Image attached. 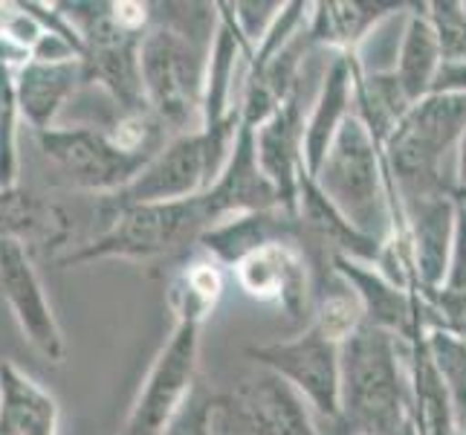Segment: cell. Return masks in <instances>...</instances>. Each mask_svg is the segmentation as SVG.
I'll return each instance as SVG.
<instances>
[{"label":"cell","instance_id":"obj_1","mask_svg":"<svg viewBox=\"0 0 466 435\" xmlns=\"http://www.w3.org/2000/svg\"><path fill=\"white\" fill-rule=\"evenodd\" d=\"M195 9L188 6L177 18L168 15L166 21L151 24L139 44L146 105L171 137L203 128L206 67L218 29V4L203 12Z\"/></svg>","mask_w":466,"mask_h":435},{"label":"cell","instance_id":"obj_2","mask_svg":"<svg viewBox=\"0 0 466 435\" xmlns=\"http://www.w3.org/2000/svg\"><path fill=\"white\" fill-rule=\"evenodd\" d=\"M411 343L362 326L342 343L345 435H403L411 424Z\"/></svg>","mask_w":466,"mask_h":435},{"label":"cell","instance_id":"obj_3","mask_svg":"<svg viewBox=\"0 0 466 435\" xmlns=\"http://www.w3.org/2000/svg\"><path fill=\"white\" fill-rule=\"evenodd\" d=\"M313 183L360 235L385 244L394 235L397 198L382 145L353 114L336 134Z\"/></svg>","mask_w":466,"mask_h":435},{"label":"cell","instance_id":"obj_4","mask_svg":"<svg viewBox=\"0 0 466 435\" xmlns=\"http://www.w3.org/2000/svg\"><path fill=\"white\" fill-rule=\"evenodd\" d=\"M238 128L240 114L229 117L223 125L166 140L163 149L148 160V166L134 177V183L125 186L119 195L107 198L110 209L137 203H174L206 195L227 166Z\"/></svg>","mask_w":466,"mask_h":435},{"label":"cell","instance_id":"obj_5","mask_svg":"<svg viewBox=\"0 0 466 435\" xmlns=\"http://www.w3.org/2000/svg\"><path fill=\"white\" fill-rule=\"evenodd\" d=\"M212 227L206 201L188 198L174 203H137L110 209L107 230L82 250L61 255L58 264H85L96 259H157L198 244L200 235Z\"/></svg>","mask_w":466,"mask_h":435},{"label":"cell","instance_id":"obj_6","mask_svg":"<svg viewBox=\"0 0 466 435\" xmlns=\"http://www.w3.org/2000/svg\"><path fill=\"white\" fill-rule=\"evenodd\" d=\"M249 357L258 368L279 375L308 400V407L339 427L342 421V343L330 340L316 326H304L290 340L249 346Z\"/></svg>","mask_w":466,"mask_h":435},{"label":"cell","instance_id":"obj_7","mask_svg":"<svg viewBox=\"0 0 466 435\" xmlns=\"http://www.w3.org/2000/svg\"><path fill=\"white\" fill-rule=\"evenodd\" d=\"M200 328L195 322H174V331L154 357L134 398L119 435H168L191 400L198 378Z\"/></svg>","mask_w":466,"mask_h":435},{"label":"cell","instance_id":"obj_8","mask_svg":"<svg viewBox=\"0 0 466 435\" xmlns=\"http://www.w3.org/2000/svg\"><path fill=\"white\" fill-rule=\"evenodd\" d=\"M38 145L44 157L67 177V181L85 192L114 198L134 177L148 166L154 154L127 151L110 137V131H99L90 125L76 128H50L38 134Z\"/></svg>","mask_w":466,"mask_h":435},{"label":"cell","instance_id":"obj_9","mask_svg":"<svg viewBox=\"0 0 466 435\" xmlns=\"http://www.w3.org/2000/svg\"><path fill=\"white\" fill-rule=\"evenodd\" d=\"M0 294L6 299L12 319L18 322L24 340L44 360L64 363L67 340L58 326V316L46 299L44 282L32 262V253L18 241H0Z\"/></svg>","mask_w":466,"mask_h":435},{"label":"cell","instance_id":"obj_10","mask_svg":"<svg viewBox=\"0 0 466 435\" xmlns=\"http://www.w3.org/2000/svg\"><path fill=\"white\" fill-rule=\"evenodd\" d=\"M223 404L244 435H321L308 400L267 368L238 380Z\"/></svg>","mask_w":466,"mask_h":435},{"label":"cell","instance_id":"obj_11","mask_svg":"<svg viewBox=\"0 0 466 435\" xmlns=\"http://www.w3.org/2000/svg\"><path fill=\"white\" fill-rule=\"evenodd\" d=\"M232 276L249 299L276 305L293 322H301L313 308V270L293 241L249 253L232 267Z\"/></svg>","mask_w":466,"mask_h":435},{"label":"cell","instance_id":"obj_12","mask_svg":"<svg viewBox=\"0 0 466 435\" xmlns=\"http://www.w3.org/2000/svg\"><path fill=\"white\" fill-rule=\"evenodd\" d=\"M308 67H304L299 90L287 99L276 114L255 128V149H258L261 169L269 177L284 212H299V189L308 169H304V119H308Z\"/></svg>","mask_w":466,"mask_h":435},{"label":"cell","instance_id":"obj_13","mask_svg":"<svg viewBox=\"0 0 466 435\" xmlns=\"http://www.w3.org/2000/svg\"><path fill=\"white\" fill-rule=\"evenodd\" d=\"M397 195V192H394ZM400 215L406 223L411 262H414V290H435L446 285L449 255H452L458 195H426L400 201Z\"/></svg>","mask_w":466,"mask_h":435},{"label":"cell","instance_id":"obj_14","mask_svg":"<svg viewBox=\"0 0 466 435\" xmlns=\"http://www.w3.org/2000/svg\"><path fill=\"white\" fill-rule=\"evenodd\" d=\"M206 212L212 227L223 218L244 215V212H267V209H281L279 195L272 189L269 177L261 169L258 149H255V128L240 119V128L235 134L232 151L223 171L212 189L203 195Z\"/></svg>","mask_w":466,"mask_h":435},{"label":"cell","instance_id":"obj_15","mask_svg":"<svg viewBox=\"0 0 466 435\" xmlns=\"http://www.w3.org/2000/svg\"><path fill=\"white\" fill-rule=\"evenodd\" d=\"M252 56V44L238 29L229 4H218V29L206 67L203 128L223 125L229 117L240 114V93H244L247 85Z\"/></svg>","mask_w":466,"mask_h":435},{"label":"cell","instance_id":"obj_16","mask_svg":"<svg viewBox=\"0 0 466 435\" xmlns=\"http://www.w3.org/2000/svg\"><path fill=\"white\" fill-rule=\"evenodd\" d=\"M353 114H357V67L350 53H336L319 78L304 119V169L310 177Z\"/></svg>","mask_w":466,"mask_h":435},{"label":"cell","instance_id":"obj_17","mask_svg":"<svg viewBox=\"0 0 466 435\" xmlns=\"http://www.w3.org/2000/svg\"><path fill=\"white\" fill-rule=\"evenodd\" d=\"M333 267L350 285L353 294H357L365 314V326H374L403 343H411L423 331L420 296H417V290L400 287L385 279L374 264L345 259V255L333 259Z\"/></svg>","mask_w":466,"mask_h":435},{"label":"cell","instance_id":"obj_18","mask_svg":"<svg viewBox=\"0 0 466 435\" xmlns=\"http://www.w3.org/2000/svg\"><path fill=\"white\" fill-rule=\"evenodd\" d=\"M279 241H293V244L299 241L296 215L284 212V209H267V212H244L218 221L200 235L198 247L212 255L218 264L232 270L249 253L279 244Z\"/></svg>","mask_w":466,"mask_h":435},{"label":"cell","instance_id":"obj_19","mask_svg":"<svg viewBox=\"0 0 466 435\" xmlns=\"http://www.w3.org/2000/svg\"><path fill=\"white\" fill-rule=\"evenodd\" d=\"M73 235V218L56 201H41L18 186L0 189V241H18L29 253L61 250Z\"/></svg>","mask_w":466,"mask_h":435},{"label":"cell","instance_id":"obj_20","mask_svg":"<svg viewBox=\"0 0 466 435\" xmlns=\"http://www.w3.org/2000/svg\"><path fill=\"white\" fill-rule=\"evenodd\" d=\"M78 85H85L82 61H26L15 76V99H18L21 117L35 128V134L50 131Z\"/></svg>","mask_w":466,"mask_h":435},{"label":"cell","instance_id":"obj_21","mask_svg":"<svg viewBox=\"0 0 466 435\" xmlns=\"http://www.w3.org/2000/svg\"><path fill=\"white\" fill-rule=\"evenodd\" d=\"M0 435H58L56 398L12 360H0Z\"/></svg>","mask_w":466,"mask_h":435},{"label":"cell","instance_id":"obj_22","mask_svg":"<svg viewBox=\"0 0 466 435\" xmlns=\"http://www.w3.org/2000/svg\"><path fill=\"white\" fill-rule=\"evenodd\" d=\"M223 264H218L212 255H206L195 244V255H186V262L171 273L166 299L174 314V322H203L212 316L218 302L227 287V276H223Z\"/></svg>","mask_w":466,"mask_h":435},{"label":"cell","instance_id":"obj_23","mask_svg":"<svg viewBox=\"0 0 466 435\" xmlns=\"http://www.w3.org/2000/svg\"><path fill=\"white\" fill-rule=\"evenodd\" d=\"M441 64H443V50H441L438 29L429 18V9L426 4H411L406 36L403 44H400L397 67H394L397 82L411 102H420L431 93Z\"/></svg>","mask_w":466,"mask_h":435},{"label":"cell","instance_id":"obj_24","mask_svg":"<svg viewBox=\"0 0 466 435\" xmlns=\"http://www.w3.org/2000/svg\"><path fill=\"white\" fill-rule=\"evenodd\" d=\"M357 67V64H353ZM411 99L400 88L394 73L385 76H365L357 70V117L365 122L371 137L385 145L389 137L397 131V125L411 110Z\"/></svg>","mask_w":466,"mask_h":435},{"label":"cell","instance_id":"obj_25","mask_svg":"<svg viewBox=\"0 0 466 435\" xmlns=\"http://www.w3.org/2000/svg\"><path fill=\"white\" fill-rule=\"evenodd\" d=\"M409 12H411V4H400L391 15H385V18L357 44V50L350 53V58H353V64H357L360 73H365V76L394 73L400 44H403V36H406Z\"/></svg>","mask_w":466,"mask_h":435},{"label":"cell","instance_id":"obj_26","mask_svg":"<svg viewBox=\"0 0 466 435\" xmlns=\"http://www.w3.org/2000/svg\"><path fill=\"white\" fill-rule=\"evenodd\" d=\"M426 351L452 400L461 432H466V346L443 331H423Z\"/></svg>","mask_w":466,"mask_h":435},{"label":"cell","instance_id":"obj_27","mask_svg":"<svg viewBox=\"0 0 466 435\" xmlns=\"http://www.w3.org/2000/svg\"><path fill=\"white\" fill-rule=\"evenodd\" d=\"M423 331H443L466 346V287L417 290Z\"/></svg>","mask_w":466,"mask_h":435},{"label":"cell","instance_id":"obj_28","mask_svg":"<svg viewBox=\"0 0 466 435\" xmlns=\"http://www.w3.org/2000/svg\"><path fill=\"white\" fill-rule=\"evenodd\" d=\"M18 117L15 76L0 67V189L18 186Z\"/></svg>","mask_w":466,"mask_h":435},{"label":"cell","instance_id":"obj_29","mask_svg":"<svg viewBox=\"0 0 466 435\" xmlns=\"http://www.w3.org/2000/svg\"><path fill=\"white\" fill-rule=\"evenodd\" d=\"M229 9L238 29L252 44V50H258L267 32L276 26L284 4H279V0H238V4H229Z\"/></svg>","mask_w":466,"mask_h":435},{"label":"cell","instance_id":"obj_30","mask_svg":"<svg viewBox=\"0 0 466 435\" xmlns=\"http://www.w3.org/2000/svg\"><path fill=\"white\" fill-rule=\"evenodd\" d=\"M443 287H466V198L458 195L452 255H449V276Z\"/></svg>","mask_w":466,"mask_h":435},{"label":"cell","instance_id":"obj_31","mask_svg":"<svg viewBox=\"0 0 466 435\" xmlns=\"http://www.w3.org/2000/svg\"><path fill=\"white\" fill-rule=\"evenodd\" d=\"M458 195H466V134L458 149Z\"/></svg>","mask_w":466,"mask_h":435},{"label":"cell","instance_id":"obj_32","mask_svg":"<svg viewBox=\"0 0 466 435\" xmlns=\"http://www.w3.org/2000/svg\"><path fill=\"white\" fill-rule=\"evenodd\" d=\"M403 435H417V430H414V418H411V424H409V430H406Z\"/></svg>","mask_w":466,"mask_h":435},{"label":"cell","instance_id":"obj_33","mask_svg":"<svg viewBox=\"0 0 466 435\" xmlns=\"http://www.w3.org/2000/svg\"><path fill=\"white\" fill-rule=\"evenodd\" d=\"M463 435H466V432H463Z\"/></svg>","mask_w":466,"mask_h":435},{"label":"cell","instance_id":"obj_34","mask_svg":"<svg viewBox=\"0 0 466 435\" xmlns=\"http://www.w3.org/2000/svg\"><path fill=\"white\" fill-rule=\"evenodd\" d=\"M461 435H463V432H461Z\"/></svg>","mask_w":466,"mask_h":435}]
</instances>
